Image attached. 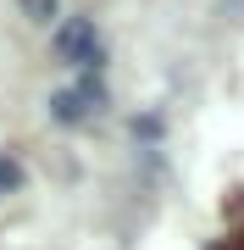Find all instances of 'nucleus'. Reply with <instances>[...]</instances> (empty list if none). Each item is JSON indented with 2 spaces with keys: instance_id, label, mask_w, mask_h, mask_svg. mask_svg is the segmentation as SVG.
<instances>
[{
  "instance_id": "1",
  "label": "nucleus",
  "mask_w": 244,
  "mask_h": 250,
  "mask_svg": "<svg viewBox=\"0 0 244 250\" xmlns=\"http://www.w3.org/2000/svg\"><path fill=\"white\" fill-rule=\"evenodd\" d=\"M56 56H61L67 67H83V78H94V72L106 67V45H100L89 17H73V22L56 28Z\"/></svg>"
},
{
  "instance_id": "2",
  "label": "nucleus",
  "mask_w": 244,
  "mask_h": 250,
  "mask_svg": "<svg viewBox=\"0 0 244 250\" xmlns=\"http://www.w3.org/2000/svg\"><path fill=\"white\" fill-rule=\"evenodd\" d=\"M100 106H106L100 78H78L73 89H56V95H50V117H56L61 128H83L89 117H100Z\"/></svg>"
},
{
  "instance_id": "3",
  "label": "nucleus",
  "mask_w": 244,
  "mask_h": 250,
  "mask_svg": "<svg viewBox=\"0 0 244 250\" xmlns=\"http://www.w3.org/2000/svg\"><path fill=\"white\" fill-rule=\"evenodd\" d=\"M22 11L34 22H50V17H61V0H22Z\"/></svg>"
},
{
  "instance_id": "4",
  "label": "nucleus",
  "mask_w": 244,
  "mask_h": 250,
  "mask_svg": "<svg viewBox=\"0 0 244 250\" xmlns=\"http://www.w3.org/2000/svg\"><path fill=\"white\" fill-rule=\"evenodd\" d=\"M17 184H22V167H17L11 156H0V195H11Z\"/></svg>"
}]
</instances>
